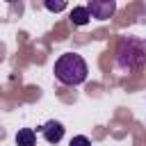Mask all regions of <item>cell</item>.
Returning a JSON list of instances; mask_svg holds the SVG:
<instances>
[{
	"mask_svg": "<svg viewBox=\"0 0 146 146\" xmlns=\"http://www.w3.org/2000/svg\"><path fill=\"white\" fill-rule=\"evenodd\" d=\"M87 9H89L91 18L107 21V18H112L114 11H116V0H89V2H87Z\"/></svg>",
	"mask_w": 146,
	"mask_h": 146,
	"instance_id": "obj_3",
	"label": "cell"
},
{
	"mask_svg": "<svg viewBox=\"0 0 146 146\" xmlns=\"http://www.w3.org/2000/svg\"><path fill=\"white\" fill-rule=\"evenodd\" d=\"M68 146H91V139L89 137H84V135H75L73 139H71V144Z\"/></svg>",
	"mask_w": 146,
	"mask_h": 146,
	"instance_id": "obj_8",
	"label": "cell"
},
{
	"mask_svg": "<svg viewBox=\"0 0 146 146\" xmlns=\"http://www.w3.org/2000/svg\"><path fill=\"white\" fill-rule=\"evenodd\" d=\"M64 125L59 123V121H48V123H43L41 125V132H43V139L48 141V144H59L62 141V137H64Z\"/></svg>",
	"mask_w": 146,
	"mask_h": 146,
	"instance_id": "obj_4",
	"label": "cell"
},
{
	"mask_svg": "<svg viewBox=\"0 0 146 146\" xmlns=\"http://www.w3.org/2000/svg\"><path fill=\"white\" fill-rule=\"evenodd\" d=\"M146 62V43L135 36H123L116 48V66L121 71H135Z\"/></svg>",
	"mask_w": 146,
	"mask_h": 146,
	"instance_id": "obj_2",
	"label": "cell"
},
{
	"mask_svg": "<svg viewBox=\"0 0 146 146\" xmlns=\"http://www.w3.org/2000/svg\"><path fill=\"white\" fill-rule=\"evenodd\" d=\"M16 146H36V135L32 128H21L16 132Z\"/></svg>",
	"mask_w": 146,
	"mask_h": 146,
	"instance_id": "obj_5",
	"label": "cell"
},
{
	"mask_svg": "<svg viewBox=\"0 0 146 146\" xmlns=\"http://www.w3.org/2000/svg\"><path fill=\"white\" fill-rule=\"evenodd\" d=\"M89 21H91V14H89L87 7H73V11H71V23H73V25L82 27V25H87Z\"/></svg>",
	"mask_w": 146,
	"mask_h": 146,
	"instance_id": "obj_6",
	"label": "cell"
},
{
	"mask_svg": "<svg viewBox=\"0 0 146 146\" xmlns=\"http://www.w3.org/2000/svg\"><path fill=\"white\" fill-rule=\"evenodd\" d=\"M55 78L62 82V84H68V87H78L87 80V62L82 55H75V52H64L57 57L55 62V68H52Z\"/></svg>",
	"mask_w": 146,
	"mask_h": 146,
	"instance_id": "obj_1",
	"label": "cell"
},
{
	"mask_svg": "<svg viewBox=\"0 0 146 146\" xmlns=\"http://www.w3.org/2000/svg\"><path fill=\"white\" fill-rule=\"evenodd\" d=\"M43 5H46V9H48V11H52V14H59V11H64V7H66V0H43Z\"/></svg>",
	"mask_w": 146,
	"mask_h": 146,
	"instance_id": "obj_7",
	"label": "cell"
},
{
	"mask_svg": "<svg viewBox=\"0 0 146 146\" xmlns=\"http://www.w3.org/2000/svg\"><path fill=\"white\" fill-rule=\"evenodd\" d=\"M7 2H16V0H7Z\"/></svg>",
	"mask_w": 146,
	"mask_h": 146,
	"instance_id": "obj_9",
	"label": "cell"
},
{
	"mask_svg": "<svg viewBox=\"0 0 146 146\" xmlns=\"http://www.w3.org/2000/svg\"><path fill=\"white\" fill-rule=\"evenodd\" d=\"M144 43H146V39H144Z\"/></svg>",
	"mask_w": 146,
	"mask_h": 146,
	"instance_id": "obj_10",
	"label": "cell"
}]
</instances>
